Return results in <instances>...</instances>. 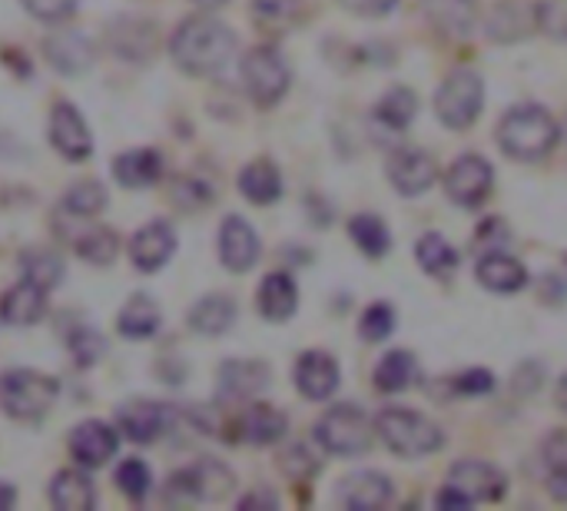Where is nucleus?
Returning a JSON list of instances; mask_svg holds the SVG:
<instances>
[{"mask_svg":"<svg viewBox=\"0 0 567 511\" xmlns=\"http://www.w3.org/2000/svg\"><path fill=\"white\" fill-rule=\"evenodd\" d=\"M169 53L179 70L193 76H213V73H223L229 60L236 57V33L223 20L196 13L176 27L169 40Z\"/></svg>","mask_w":567,"mask_h":511,"instance_id":"nucleus-1","label":"nucleus"},{"mask_svg":"<svg viewBox=\"0 0 567 511\" xmlns=\"http://www.w3.org/2000/svg\"><path fill=\"white\" fill-rule=\"evenodd\" d=\"M558 136H561V130H558L555 116L542 106H515L498 123L502 150L515 160H525V163L545 160L558 146Z\"/></svg>","mask_w":567,"mask_h":511,"instance_id":"nucleus-2","label":"nucleus"},{"mask_svg":"<svg viewBox=\"0 0 567 511\" xmlns=\"http://www.w3.org/2000/svg\"><path fill=\"white\" fill-rule=\"evenodd\" d=\"M375 429H379L382 442L402 459H422V456H432L445 446L442 429L412 409H385L375 419Z\"/></svg>","mask_w":567,"mask_h":511,"instance_id":"nucleus-3","label":"nucleus"},{"mask_svg":"<svg viewBox=\"0 0 567 511\" xmlns=\"http://www.w3.org/2000/svg\"><path fill=\"white\" fill-rule=\"evenodd\" d=\"M56 392V382L33 369H10L0 376V409L20 422L43 419L53 409Z\"/></svg>","mask_w":567,"mask_h":511,"instance_id":"nucleus-4","label":"nucleus"},{"mask_svg":"<svg viewBox=\"0 0 567 511\" xmlns=\"http://www.w3.org/2000/svg\"><path fill=\"white\" fill-rule=\"evenodd\" d=\"M316 439L326 452L332 456H362L372 449V439H375V429L369 422V416L355 406H336L329 409L319 426H316Z\"/></svg>","mask_w":567,"mask_h":511,"instance_id":"nucleus-5","label":"nucleus"},{"mask_svg":"<svg viewBox=\"0 0 567 511\" xmlns=\"http://www.w3.org/2000/svg\"><path fill=\"white\" fill-rule=\"evenodd\" d=\"M485 103V83L475 70H455L435 93V113L452 130H468Z\"/></svg>","mask_w":567,"mask_h":511,"instance_id":"nucleus-6","label":"nucleus"},{"mask_svg":"<svg viewBox=\"0 0 567 511\" xmlns=\"http://www.w3.org/2000/svg\"><path fill=\"white\" fill-rule=\"evenodd\" d=\"M243 80L256 106H276L289 90V67L276 47H256L243 57Z\"/></svg>","mask_w":567,"mask_h":511,"instance_id":"nucleus-7","label":"nucleus"},{"mask_svg":"<svg viewBox=\"0 0 567 511\" xmlns=\"http://www.w3.org/2000/svg\"><path fill=\"white\" fill-rule=\"evenodd\" d=\"M233 489H236V476L216 459H199L169 479V495L183 502H223L233 495Z\"/></svg>","mask_w":567,"mask_h":511,"instance_id":"nucleus-8","label":"nucleus"},{"mask_svg":"<svg viewBox=\"0 0 567 511\" xmlns=\"http://www.w3.org/2000/svg\"><path fill=\"white\" fill-rule=\"evenodd\" d=\"M492 183H495V170L478 153H462L449 166V173H445V193L458 206H478V203H485V196L492 193Z\"/></svg>","mask_w":567,"mask_h":511,"instance_id":"nucleus-9","label":"nucleus"},{"mask_svg":"<svg viewBox=\"0 0 567 511\" xmlns=\"http://www.w3.org/2000/svg\"><path fill=\"white\" fill-rule=\"evenodd\" d=\"M50 143L60 156L80 163L93 153V136L86 120L80 116V110L73 103H53L50 110Z\"/></svg>","mask_w":567,"mask_h":511,"instance_id":"nucleus-10","label":"nucleus"},{"mask_svg":"<svg viewBox=\"0 0 567 511\" xmlns=\"http://www.w3.org/2000/svg\"><path fill=\"white\" fill-rule=\"evenodd\" d=\"M269 389V366L256 359H233L219 369V402H249Z\"/></svg>","mask_w":567,"mask_h":511,"instance_id":"nucleus-11","label":"nucleus"},{"mask_svg":"<svg viewBox=\"0 0 567 511\" xmlns=\"http://www.w3.org/2000/svg\"><path fill=\"white\" fill-rule=\"evenodd\" d=\"M120 449V439H116V429L100 422V419H90V422H80L73 432H70V456L83 466V469H100L106 466Z\"/></svg>","mask_w":567,"mask_h":511,"instance_id":"nucleus-12","label":"nucleus"},{"mask_svg":"<svg viewBox=\"0 0 567 511\" xmlns=\"http://www.w3.org/2000/svg\"><path fill=\"white\" fill-rule=\"evenodd\" d=\"M219 259L229 273H246L259 259V236L243 216H226L219 226Z\"/></svg>","mask_w":567,"mask_h":511,"instance_id":"nucleus-13","label":"nucleus"},{"mask_svg":"<svg viewBox=\"0 0 567 511\" xmlns=\"http://www.w3.org/2000/svg\"><path fill=\"white\" fill-rule=\"evenodd\" d=\"M169 419H173V412L166 406H159V402H150V399H133L116 412V422H120L123 436L130 442H136V446L156 442L166 432Z\"/></svg>","mask_w":567,"mask_h":511,"instance_id":"nucleus-14","label":"nucleus"},{"mask_svg":"<svg viewBox=\"0 0 567 511\" xmlns=\"http://www.w3.org/2000/svg\"><path fill=\"white\" fill-rule=\"evenodd\" d=\"M449 486L458 489L472 505L475 502H498L505 495V476L488 466V462H455L452 466V476H449Z\"/></svg>","mask_w":567,"mask_h":511,"instance_id":"nucleus-15","label":"nucleus"},{"mask_svg":"<svg viewBox=\"0 0 567 511\" xmlns=\"http://www.w3.org/2000/svg\"><path fill=\"white\" fill-rule=\"evenodd\" d=\"M389 180L402 196H419L439 180V163L425 150H399L389 160Z\"/></svg>","mask_w":567,"mask_h":511,"instance_id":"nucleus-16","label":"nucleus"},{"mask_svg":"<svg viewBox=\"0 0 567 511\" xmlns=\"http://www.w3.org/2000/svg\"><path fill=\"white\" fill-rule=\"evenodd\" d=\"M176 253V233L169 223L156 219L146 223L133 239H130V259L140 273H156L159 266L169 263V256Z\"/></svg>","mask_w":567,"mask_h":511,"instance_id":"nucleus-17","label":"nucleus"},{"mask_svg":"<svg viewBox=\"0 0 567 511\" xmlns=\"http://www.w3.org/2000/svg\"><path fill=\"white\" fill-rule=\"evenodd\" d=\"M296 389L312 399V402H326L336 396L339 389V362L326 352H306L296 362Z\"/></svg>","mask_w":567,"mask_h":511,"instance_id":"nucleus-18","label":"nucleus"},{"mask_svg":"<svg viewBox=\"0 0 567 511\" xmlns=\"http://www.w3.org/2000/svg\"><path fill=\"white\" fill-rule=\"evenodd\" d=\"M392 495H395V489L382 472H355V476L342 479V486H339V502L355 511L385 509L392 502Z\"/></svg>","mask_w":567,"mask_h":511,"instance_id":"nucleus-19","label":"nucleus"},{"mask_svg":"<svg viewBox=\"0 0 567 511\" xmlns=\"http://www.w3.org/2000/svg\"><path fill=\"white\" fill-rule=\"evenodd\" d=\"M110 47L123 60H150L156 53V27L143 17H120L110 27Z\"/></svg>","mask_w":567,"mask_h":511,"instance_id":"nucleus-20","label":"nucleus"},{"mask_svg":"<svg viewBox=\"0 0 567 511\" xmlns=\"http://www.w3.org/2000/svg\"><path fill=\"white\" fill-rule=\"evenodd\" d=\"M43 53L60 73H83L93 63V43L76 30H53L43 40Z\"/></svg>","mask_w":567,"mask_h":511,"instance_id":"nucleus-21","label":"nucleus"},{"mask_svg":"<svg viewBox=\"0 0 567 511\" xmlns=\"http://www.w3.org/2000/svg\"><path fill=\"white\" fill-rule=\"evenodd\" d=\"M43 313H47V289L33 286L30 279H20L0 299V319L7 326H33Z\"/></svg>","mask_w":567,"mask_h":511,"instance_id":"nucleus-22","label":"nucleus"},{"mask_svg":"<svg viewBox=\"0 0 567 511\" xmlns=\"http://www.w3.org/2000/svg\"><path fill=\"white\" fill-rule=\"evenodd\" d=\"M113 176L126 190L153 186L163 176V156L156 150H126L113 160Z\"/></svg>","mask_w":567,"mask_h":511,"instance_id":"nucleus-23","label":"nucleus"},{"mask_svg":"<svg viewBox=\"0 0 567 511\" xmlns=\"http://www.w3.org/2000/svg\"><path fill=\"white\" fill-rule=\"evenodd\" d=\"M296 306H299V286H296V279L289 273H269L259 283V313L269 323L292 319Z\"/></svg>","mask_w":567,"mask_h":511,"instance_id":"nucleus-24","label":"nucleus"},{"mask_svg":"<svg viewBox=\"0 0 567 511\" xmlns=\"http://www.w3.org/2000/svg\"><path fill=\"white\" fill-rule=\"evenodd\" d=\"M475 273H478V283H482L485 289H492V293H502V296H508V293H518V289H525V286H528V269H525L518 259L505 256V253L482 256Z\"/></svg>","mask_w":567,"mask_h":511,"instance_id":"nucleus-25","label":"nucleus"},{"mask_svg":"<svg viewBox=\"0 0 567 511\" xmlns=\"http://www.w3.org/2000/svg\"><path fill=\"white\" fill-rule=\"evenodd\" d=\"M53 509L60 511H90L96 505V492L93 482L80 472V469H60L47 489Z\"/></svg>","mask_w":567,"mask_h":511,"instance_id":"nucleus-26","label":"nucleus"},{"mask_svg":"<svg viewBox=\"0 0 567 511\" xmlns=\"http://www.w3.org/2000/svg\"><path fill=\"white\" fill-rule=\"evenodd\" d=\"M239 190H243V196L249 203L269 206V203H276L282 196V176H279L272 160H252L239 173Z\"/></svg>","mask_w":567,"mask_h":511,"instance_id":"nucleus-27","label":"nucleus"},{"mask_svg":"<svg viewBox=\"0 0 567 511\" xmlns=\"http://www.w3.org/2000/svg\"><path fill=\"white\" fill-rule=\"evenodd\" d=\"M159 323H163V313H159V306L153 303V296L133 293L130 303L120 309L116 329H120V336H126V339H150V336L159 329Z\"/></svg>","mask_w":567,"mask_h":511,"instance_id":"nucleus-28","label":"nucleus"},{"mask_svg":"<svg viewBox=\"0 0 567 511\" xmlns=\"http://www.w3.org/2000/svg\"><path fill=\"white\" fill-rule=\"evenodd\" d=\"M233 323H236V303L229 296H223V293L203 296L189 309V329L199 333V336H223Z\"/></svg>","mask_w":567,"mask_h":511,"instance_id":"nucleus-29","label":"nucleus"},{"mask_svg":"<svg viewBox=\"0 0 567 511\" xmlns=\"http://www.w3.org/2000/svg\"><path fill=\"white\" fill-rule=\"evenodd\" d=\"M243 429H239V436L246 439V442H252V446H272V442H279L282 436H286V416L279 412V409H272V406H266V402H256L246 416H243V422H239Z\"/></svg>","mask_w":567,"mask_h":511,"instance_id":"nucleus-30","label":"nucleus"},{"mask_svg":"<svg viewBox=\"0 0 567 511\" xmlns=\"http://www.w3.org/2000/svg\"><path fill=\"white\" fill-rule=\"evenodd\" d=\"M415 379H419V362L405 349H392L375 369V386L382 392H405Z\"/></svg>","mask_w":567,"mask_h":511,"instance_id":"nucleus-31","label":"nucleus"},{"mask_svg":"<svg viewBox=\"0 0 567 511\" xmlns=\"http://www.w3.org/2000/svg\"><path fill=\"white\" fill-rule=\"evenodd\" d=\"M349 233H352L355 246H359L365 256H385L389 246H392V233H389V226H385L375 213H359V216H352Z\"/></svg>","mask_w":567,"mask_h":511,"instance_id":"nucleus-32","label":"nucleus"},{"mask_svg":"<svg viewBox=\"0 0 567 511\" xmlns=\"http://www.w3.org/2000/svg\"><path fill=\"white\" fill-rule=\"evenodd\" d=\"M415 256H419V266L429 276H449L458 266V253L439 233H425L419 239V246H415Z\"/></svg>","mask_w":567,"mask_h":511,"instance_id":"nucleus-33","label":"nucleus"},{"mask_svg":"<svg viewBox=\"0 0 567 511\" xmlns=\"http://www.w3.org/2000/svg\"><path fill=\"white\" fill-rule=\"evenodd\" d=\"M20 266H23V279H30L40 289H53L63 279V259L53 249H30L23 253Z\"/></svg>","mask_w":567,"mask_h":511,"instance_id":"nucleus-34","label":"nucleus"},{"mask_svg":"<svg viewBox=\"0 0 567 511\" xmlns=\"http://www.w3.org/2000/svg\"><path fill=\"white\" fill-rule=\"evenodd\" d=\"M415 106H419L415 93H412L409 86H395V90H389V93L379 100L375 116H379L382 123H389L392 130H405V126L415 120Z\"/></svg>","mask_w":567,"mask_h":511,"instance_id":"nucleus-35","label":"nucleus"},{"mask_svg":"<svg viewBox=\"0 0 567 511\" xmlns=\"http://www.w3.org/2000/svg\"><path fill=\"white\" fill-rule=\"evenodd\" d=\"M73 249H76V256H80V259H86V263H93V266H106V263H113V259H116V253H120V239H116V233H113V229L96 226V229H90V233L76 236Z\"/></svg>","mask_w":567,"mask_h":511,"instance_id":"nucleus-36","label":"nucleus"},{"mask_svg":"<svg viewBox=\"0 0 567 511\" xmlns=\"http://www.w3.org/2000/svg\"><path fill=\"white\" fill-rule=\"evenodd\" d=\"M63 206H66V213H73V216H80V219H90V216L103 213V206H106V190H103V183H96V180L73 183V186L66 190Z\"/></svg>","mask_w":567,"mask_h":511,"instance_id":"nucleus-37","label":"nucleus"},{"mask_svg":"<svg viewBox=\"0 0 567 511\" xmlns=\"http://www.w3.org/2000/svg\"><path fill=\"white\" fill-rule=\"evenodd\" d=\"M429 7L432 17L452 33H468L475 27V0H429Z\"/></svg>","mask_w":567,"mask_h":511,"instance_id":"nucleus-38","label":"nucleus"},{"mask_svg":"<svg viewBox=\"0 0 567 511\" xmlns=\"http://www.w3.org/2000/svg\"><path fill=\"white\" fill-rule=\"evenodd\" d=\"M216 200V186L199 176H179L173 183V203L183 209H203Z\"/></svg>","mask_w":567,"mask_h":511,"instance_id":"nucleus-39","label":"nucleus"},{"mask_svg":"<svg viewBox=\"0 0 567 511\" xmlns=\"http://www.w3.org/2000/svg\"><path fill=\"white\" fill-rule=\"evenodd\" d=\"M116 486H120V492H123L126 499L143 502L146 492H150V486H153V476H150V469H146L140 459H126V462L116 469Z\"/></svg>","mask_w":567,"mask_h":511,"instance_id":"nucleus-40","label":"nucleus"},{"mask_svg":"<svg viewBox=\"0 0 567 511\" xmlns=\"http://www.w3.org/2000/svg\"><path fill=\"white\" fill-rule=\"evenodd\" d=\"M392 329H395V309H392L389 303H375V306H369V309L362 313V323H359L362 339L382 343V339L392 336Z\"/></svg>","mask_w":567,"mask_h":511,"instance_id":"nucleus-41","label":"nucleus"},{"mask_svg":"<svg viewBox=\"0 0 567 511\" xmlns=\"http://www.w3.org/2000/svg\"><path fill=\"white\" fill-rule=\"evenodd\" d=\"M279 469L296 479V482H309L316 472H319V459L306 449V446H289L282 456H279Z\"/></svg>","mask_w":567,"mask_h":511,"instance_id":"nucleus-42","label":"nucleus"},{"mask_svg":"<svg viewBox=\"0 0 567 511\" xmlns=\"http://www.w3.org/2000/svg\"><path fill=\"white\" fill-rule=\"evenodd\" d=\"M70 349H73V359H76L80 366H93V362H100V359L106 356V343H103V336L93 333V329H76V333L70 336Z\"/></svg>","mask_w":567,"mask_h":511,"instance_id":"nucleus-43","label":"nucleus"},{"mask_svg":"<svg viewBox=\"0 0 567 511\" xmlns=\"http://www.w3.org/2000/svg\"><path fill=\"white\" fill-rule=\"evenodd\" d=\"M535 13H538V27L548 37L567 40V0H538Z\"/></svg>","mask_w":567,"mask_h":511,"instance_id":"nucleus-44","label":"nucleus"},{"mask_svg":"<svg viewBox=\"0 0 567 511\" xmlns=\"http://www.w3.org/2000/svg\"><path fill=\"white\" fill-rule=\"evenodd\" d=\"M80 0H23V7L37 17V20H47V23H60L66 17H73Z\"/></svg>","mask_w":567,"mask_h":511,"instance_id":"nucleus-45","label":"nucleus"},{"mask_svg":"<svg viewBox=\"0 0 567 511\" xmlns=\"http://www.w3.org/2000/svg\"><path fill=\"white\" fill-rule=\"evenodd\" d=\"M299 3L302 0H252V10L259 20H269V23H286L299 13Z\"/></svg>","mask_w":567,"mask_h":511,"instance_id":"nucleus-46","label":"nucleus"},{"mask_svg":"<svg viewBox=\"0 0 567 511\" xmlns=\"http://www.w3.org/2000/svg\"><path fill=\"white\" fill-rule=\"evenodd\" d=\"M339 3H342L346 10L359 13V17H385V13L395 10L399 0H339Z\"/></svg>","mask_w":567,"mask_h":511,"instance_id":"nucleus-47","label":"nucleus"},{"mask_svg":"<svg viewBox=\"0 0 567 511\" xmlns=\"http://www.w3.org/2000/svg\"><path fill=\"white\" fill-rule=\"evenodd\" d=\"M455 386H458V392H492L495 389V379L485 369H472V372H462Z\"/></svg>","mask_w":567,"mask_h":511,"instance_id":"nucleus-48","label":"nucleus"},{"mask_svg":"<svg viewBox=\"0 0 567 511\" xmlns=\"http://www.w3.org/2000/svg\"><path fill=\"white\" fill-rule=\"evenodd\" d=\"M548 492H551V499H555V502H565L567 505V462H561V466H551Z\"/></svg>","mask_w":567,"mask_h":511,"instance_id":"nucleus-49","label":"nucleus"},{"mask_svg":"<svg viewBox=\"0 0 567 511\" xmlns=\"http://www.w3.org/2000/svg\"><path fill=\"white\" fill-rule=\"evenodd\" d=\"M279 502H276V495L272 492H266V489H256V492H249V495H243L239 499V509H276Z\"/></svg>","mask_w":567,"mask_h":511,"instance_id":"nucleus-50","label":"nucleus"},{"mask_svg":"<svg viewBox=\"0 0 567 511\" xmlns=\"http://www.w3.org/2000/svg\"><path fill=\"white\" fill-rule=\"evenodd\" d=\"M472 502L458 492V489H452V486H445L442 489V495H439V509H468Z\"/></svg>","mask_w":567,"mask_h":511,"instance_id":"nucleus-51","label":"nucleus"},{"mask_svg":"<svg viewBox=\"0 0 567 511\" xmlns=\"http://www.w3.org/2000/svg\"><path fill=\"white\" fill-rule=\"evenodd\" d=\"M545 452H548V462H551V466H561V462H567V432H558V436L548 442V449H545Z\"/></svg>","mask_w":567,"mask_h":511,"instance_id":"nucleus-52","label":"nucleus"},{"mask_svg":"<svg viewBox=\"0 0 567 511\" xmlns=\"http://www.w3.org/2000/svg\"><path fill=\"white\" fill-rule=\"evenodd\" d=\"M13 502H17V492L7 482H0V509H13Z\"/></svg>","mask_w":567,"mask_h":511,"instance_id":"nucleus-53","label":"nucleus"},{"mask_svg":"<svg viewBox=\"0 0 567 511\" xmlns=\"http://www.w3.org/2000/svg\"><path fill=\"white\" fill-rule=\"evenodd\" d=\"M558 409L567 412V372H565V379L558 382Z\"/></svg>","mask_w":567,"mask_h":511,"instance_id":"nucleus-54","label":"nucleus"},{"mask_svg":"<svg viewBox=\"0 0 567 511\" xmlns=\"http://www.w3.org/2000/svg\"><path fill=\"white\" fill-rule=\"evenodd\" d=\"M193 3H199L203 10H216V7H223L226 0H193Z\"/></svg>","mask_w":567,"mask_h":511,"instance_id":"nucleus-55","label":"nucleus"}]
</instances>
